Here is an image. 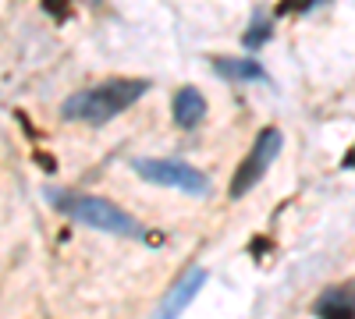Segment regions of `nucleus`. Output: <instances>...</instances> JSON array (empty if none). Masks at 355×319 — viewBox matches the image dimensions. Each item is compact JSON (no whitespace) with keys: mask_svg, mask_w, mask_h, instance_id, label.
<instances>
[{"mask_svg":"<svg viewBox=\"0 0 355 319\" xmlns=\"http://www.w3.org/2000/svg\"><path fill=\"white\" fill-rule=\"evenodd\" d=\"M150 93V82L146 78H107L100 85L85 93L68 96V103L61 107V113L68 121H85V125H107L110 118L125 113L132 103H139Z\"/></svg>","mask_w":355,"mask_h":319,"instance_id":"obj_1","label":"nucleus"},{"mask_svg":"<svg viewBox=\"0 0 355 319\" xmlns=\"http://www.w3.org/2000/svg\"><path fill=\"white\" fill-rule=\"evenodd\" d=\"M46 199L53 202L64 217H71L75 224L96 227L103 235L114 238H146V227L121 206H114L110 199L100 195H85V192H46Z\"/></svg>","mask_w":355,"mask_h":319,"instance_id":"obj_2","label":"nucleus"},{"mask_svg":"<svg viewBox=\"0 0 355 319\" xmlns=\"http://www.w3.org/2000/svg\"><path fill=\"white\" fill-rule=\"evenodd\" d=\"M132 170L139 174L142 181L160 185V188H178V192L199 195V199L210 195V178H206L199 167L185 163V160H164V156H153V160H132Z\"/></svg>","mask_w":355,"mask_h":319,"instance_id":"obj_3","label":"nucleus"},{"mask_svg":"<svg viewBox=\"0 0 355 319\" xmlns=\"http://www.w3.org/2000/svg\"><path fill=\"white\" fill-rule=\"evenodd\" d=\"M281 146H284V135H281V128H263V131L256 135V142H252V149L245 153V160L239 163V170H234L227 195H231V199H242V195H249V192L263 181V174L270 170V163L281 156Z\"/></svg>","mask_w":355,"mask_h":319,"instance_id":"obj_4","label":"nucleus"},{"mask_svg":"<svg viewBox=\"0 0 355 319\" xmlns=\"http://www.w3.org/2000/svg\"><path fill=\"white\" fill-rule=\"evenodd\" d=\"M202 284H206V270H202V266H192V270L164 295V302H160V309L153 312V319H182V312H185V309L196 302V295L202 291Z\"/></svg>","mask_w":355,"mask_h":319,"instance_id":"obj_5","label":"nucleus"},{"mask_svg":"<svg viewBox=\"0 0 355 319\" xmlns=\"http://www.w3.org/2000/svg\"><path fill=\"white\" fill-rule=\"evenodd\" d=\"M171 113H174V125L178 128H196L206 118V100L196 85H182L171 100Z\"/></svg>","mask_w":355,"mask_h":319,"instance_id":"obj_6","label":"nucleus"},{"mask_svg":"<svg viewBox=\"0 0 355 319\" xmlns=\"http://www.w3.org/2000/svg\"><path fill=\"white\" fill-rule=\"evenodd\" d=\"M214 68L234 82H266V71L252 57H214Z\"/></svg>","mask_w":355,"mask_h":319,"instance_id":"obj_7","label":"nucleus"},{"mask_svg":"<svg viewBox=\"0 0 355 319\" xmlns=\"http://www.w3.org/2000/svg\"><path fill=\"white\" fill-rule=\"evenodd\" d=\"M270 33H274L270 18H266V15H256V18H252V25L245 28V36H242V46L256 50V46H263L266 39H270Z\"/></svg>","mask_w":355,"mask_h":319,"instance_id":"obj_8","label":"nucleus"},{"mask_svg":"<svg viewBox=\"0 0 355 319\" xmlns=\"http://www.w3.org/2000/svg\"><path fill=\"white\" fill-rule=\"evenodd\" d=\"M316 4V0H281L277 4V18H288V15H302Z\"/></svg>","mask_w":355,"mask_h":319,"instance_id":"obj_9","label":"nucleus"},{"mask_svg":"<svg viewBox=\"0 0 355 319\" xmlns=\"http://www.w3.org/2000/svg\"><path fill=\"white\" fill-rule=\"evenodd\" d=\"M345 167H355V146H352V153L345 156Z\"/></svg>","mask_w":355,"mask_h":319,"instance_id":"obj_10","label":"nucleus"}]
</instances>
